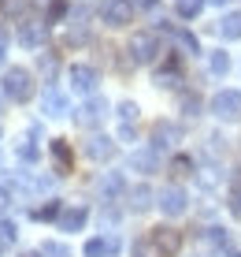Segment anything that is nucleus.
I'll list each match as a JSON object with an SVG mask.
<instances>
[{
	"instance_id": "nucleus-1",
	"label": "nucleus",
	"mask_w": 241,
	"mask_h": 257,
	"mask_svg": "<svg viewBox=\"0 0 241 257\" xmlns=\"http://www.w3.org/2000/svg\"><path fill=\"white\" fill-rule=\"evenodd\" d=\"M0 90H4L8 101H15V104H30L34 97H38L34 71H30V67H19V64L4 67V75H0Z\"/></svg>"
},
{
	"instance_id": "nucleus-2",
	"label": "nucleus",
	"mask_w": 241,
	"mask_h": 257,
	"mask_svg": "<svg viewBox=\"0 0 241 257\" xmlns=\"http://www.w3.org/2000/svg\"><path fill=\"white\" fill-rule=\"evenodd\" d=\"M126 56H130V64H138V67L156 64V60L164 56V41H160V34L156 30H138L130 38V45H126Z\"/></svg>"
},
{
	"instance_id": "nucleus-3",
	"label": "nucleus",
	"mask_w": 241,
	"mask_h": 257,
	"mask_svg": "<svg viewBox=\"0 0 241 257\" xmlns=\"http://www.w3.org/2000/svg\"><path fill=\"white\" fill-rule=\"evenodd\" d=\"M67 86H70V93H78L82 101L86 97H96V90H100V71L93 64H70L67 67Z\"/></svg>"
},
{
	"instance_id": "nucleus-4",
	"label": "nucleus",
	"mask_w": 241,
	"mask_h": 257,
	"mask_svg": "<svg viewBox=\"0 0 241 257\" xmlns=\"http://www.w3.org/2000/svg\"><path fill=\"white\" fill-rule=\"evenodd\" d=\"M208 112L219 123H241V90H219L208 101Z\"/></svg>"
},
{
	"instance_id": "nucleus-5",
	"label": "nucleus",
	"mask_w": 241,
	"mask_h": 257,
	"mask_svg": "<svg viewBox=\"0 0 241 257\" xmlns=\"http://www.w3.org/2000/svg\"><path fill=\"white\" fill-rule=\"evenodd\" d=\"M104 119H108V101H104L100 93L86 97V101L74 108V123H78V127H86V131H96Z\"/></svg>"
},
{
	"instance_id": "nucleus-6",
	"label": "nucleus",
	"mask_w": 241,
	"mask_h": 257,
	"mask_svg": "<svg viewBox=\"0 0 241 257\" xmlns=\"http://www.w3.org/2000/svg\"><path fill=\"white\" fill-rule=\"evenodd\" d=\"M134 12H138V4H134V0H104V4H100V19H104V26H112V30L130 26Z\"/></svg>"
},
{
	"instance_id": "nucleus-7",
	"label": "nucleus",
	"mask_w": 241,
	"mask_h": 257,
	"mask_svg": "<svg viewBox=\"0 0 241 257\" xmlns=\"http://www.w3.org/2000/svg\"><path fill=\"white\" fill-rule=\"evenodd\" d=\"M156 205H160V212H164V216H186V212H190V194H186L182 187H164L156 194Z\"/></svg>"
},
{
	"instance_id": "nucleus-8",
	"label": "nucleus",
	"mask_w": 241,
	"mask_h": 257,
	"mask_svg": "<svg viewBox=\"0 0 241 257\" xmlns=\"http://www.w3.org/2000/svg\"><path fill=\"white\" fill-rule=\"evenodd\" d=\"M148 242H152L164 257H174L178 250H182V231H178V227H167V224L152 227V231H148Z\"/></svg>"
},
{
	"instance_id": "nucleus-9",
	"label": "nucleus",
	"mask_w": 241,
	"mask_h": 257,
	"mask_svg": "<svg viewBox=\"0 0 241 257\" xmlns=\"http://www.w3.org/2000/svg\"><path fill=\"white\" fill-rule=\"evenodd\" d=\"M178 142H182V127H178V123H171V119L152 123V142H148V146H152L156 153H164V149L178 146Z\"/></svg>"
},
{
	"instance_id": "nucleus-10",
	"label": "nucleus",
	"mask_w": 241,
	"mask_h": 257,
	"mask_svg": "<svg viewBox=\"0 0 241 257\" xmlns=\"http://www.w3.org/2000/svg\"><path fill=\"white\" fill-rule=\"evenodd\" d=\"M15 41H19L22 49H41L44 45V23L41 19H22L15 26Z\"/></svg>"
},
{
	"instance_id": "nucleus-11",
	"label": "nucleus",
	"mask_w": 241,
	"mask_h": 257,
	"mask_svg": "<svg viewBox=\"0 0 241 257\" xmlns=\"http://www.w3.org/2000/svg\"><path fill=\"white\" fill-rule=\"evenodd\" d=\"M119 250H122V238L119 235H93L82 246L86 257H119Z\"/></svg>"
},
{
	"instance_id": "nucleus-12",
	"label": "nucleus",
	"mask_w": 241,
	"mask_h": 257,
	"mask_svg": "<svg viewBox=\"0 0 241 257\" xmlns=\"http://www.w3.org/2000/svg\"><path fill=\"white\" fill-rule=\"evenodd\" d=\"M82 153L89 157V161H112V157L119 153V146H115V138H108V135H89Z\"/></svg>"
},
{
	"instance_id": "nucleus-13",
	"label": "nucleus",
	"mask_w": 241,
	"mask_h": 257,
	"mask_svg": "<svg viewBox=\"0 0 241 257\" xmlns=\"http://www.w3.org/2000/svg\"><path fill=\"white\" fill-rule=\"evenodd\" d=\"M126 164L134 168V172H141V175H156L160 168H164V157H160L152 146H145V149H134Z\"/></svg>"
},
{
	"instance_id": "nucleus-14",
	"label": "nucleus",
	"mask_w": 241,
	"mask_h": 257,
	"mask_svg": "<svg viewBox=\"0 0 241 257\" xmlns=\"http://www.w3.org/2000/svg\"><path fill=\"white\" fill-rule=\"evenodd\" d=\"M89 224V209L86 205H64V212H60V220H56V227L60 231H82V227Z\"/></svg>"
},
{
	"instance_id": "nucleus-15",
	"label": "nucleus",
	"mask_w": 241,
	"mask_h": 257,
	"mask_svg": "<svg viewBox=\"0 0 241 257\" xmlns=\"http://www.w3.org/2000/svg\"><path fill=\"white\" fill-rule=\"evenodd\" d=\"M96 190H100V198H108V201H115V198H126V179H122V172H104L100 179H96Z\"/></svg>"
},
{
	"instance_id": "nucleus-16",
	"label": "nucleus",
	"mask_w": 241,
	"mask_h": 257,
	"mask_svg": "<svg viewBox=\"0 0 241 257\" xmlns=\"http://www.w3.org/2000/svg\"><path fill=\"white\" fill-rule=\"evenodd\" d=\"M152 205H156V190L148 187V183H138V187L126 190V209L130 212H145V209H152Z\"/></svg>"
},
{
	"instance_id": "nucleus-17",
	"label": "nucleus",
	"mask_w": 241,
	"mask_h": 257,
	"mask_svg": "<svg viewBox=\"0 0 241 257\" xmlns=\"http://www.w3.org/2000/svg\"><path fill=\"white\" fill-rule=\"evenodd\" d=\"M41 112L48 119H64V116H70V101L60 90H44V97H41Z\"/></svg>"
},
{
	"instance_id": "nucleus-18",
	"label": "nucleus",
	"mask_w": 241,
	"mask_h": 257,
	"mask_svg": "<svg viewBox=\"0 0 241 257\" xmlns=\"http://www.w3.org/2000/svg\"><path fill=\"white\" fill-rule=\"evenodd\" d=\"M48 153H52V161H56V175H67V172H70V164H74L67 138H52V142H48Z\"/></svg>"
},
{
	"instance_id": "nucleus-19",
	"label": "nucleus",
	"mask_w": 241,
	"mask_h": 257,
	"mask_svg": "<svg viewBox=\"0 0 241 257\" xmlns=\"http://www.w3.org/2000/svg\"><path fill=\"white\" fill-rule=\"evenodd\" d=\"M216 30H219L222 41H241V12H222Z\"/></svg>"
},
{
	"instance_id": "nucleus-20",
	"label": "nucleus",
	"mask_w": 241,
	"mask_h": 257,
	"mask_svg": "<svg viewBox=\"0 0 241 257\" xmlns=\"http://www.w3.org/2000/svg\"><path fill=\"white\" fill-rule=\"evenodd\" d=\"M15 157H19L22 164H38L41 161V146L34 138H19V142H15Z\"/></svg>"
},
{
	"instance_id": "nucleus-21",
	"label": "nucleus",
	"mask_w": 241,
	"mask_h": 257,
	"mask_svg": "<svg viewBox=\"0 0 241 257\" xmlns=\"http://www.w3.org/2000/svg\"><path fill=\"white\" fill-rule=\"evenodd\" d=\"M167 34H171V38L178 41V45L186 49V56H197V52H200V41L193 38L190 30H182V26H167Z\"/></svg>"
},
{
	"instance_id": "nucleus-22",
	"label": "nucleus",
	"mask_w": 241,
	"mask_h": 257,
	"mask_svg": "<svg viewBox=\"0 0 241 257\" xmlns=\"http://www.w3.org/2000/svg\"><path fill=\"white\" fill-rule=\"evenodd\" d=\"M60 212H64V201H60V198H48L44 205L30 209V216H34V220L41 224V220H60Z\"/></svg>"
},
{
	"instance_id": "nucleus-23",
	"label": "nucleus",
	"mask_w": 241,
	"mask_h": 257,
	"mask_svg": "<svg viewBox=\"0 0 241 257\" xmlns=\"http://www.w3.org/2000/svg\"><path fill=\"white\" fill-rule=\"evenodd\" d=\"M204 238H208L212 250L230 253V231H226V227H208V231H204Z\"/></svg>"
},
{
	"instance_id": "nucleus-24",
	"label": "nucleus",
	"mask_w": 241,
	"mask_h": 257,
	"mask_svg": "<svg viewBox=\"0 0 241 257\" xmlns=\"http://www.w3.org/2000/svg\"><path fill=\"white\" fill-rule=\"evenodd\" d=\"M204 4H208V0H174V15L178 19H197L204 12Z\"/></svg>"
},
{
	"instance_id": "nucleus-25",
	"label": "nucleus",
	"mask_w": 241,
	"mask_h": 257,
	"mask_svg": "<svg viewBox=\"0 0 241 257\" xmlns=\"http://www.w3.org/2000/svg\"><path fill=\"white\" fill-rule=\"evenodd\" d=\"M208 71L222 78V75L230 71V52H226V49H216V52H208Z\"/></svg>"
},
{
	"instance_id": "nucleus-26",
	"label": "nucleus",
	"mask_w": 241,
	"mask_h": 257,
	"mask_svg": "<svg viewBox=\"0 0 241 257\" xmlns=\"http://www.w3.org/2000/svg\"><path fill=\"white\" fill-rule=\"evenodd\" d=\"M41 257H70V246L67 242H56V238H44V242L38 246Z\"/></svg>"
},
{
	"instance_id": "nucleus-27",
	"label": "nucleus",
	"mask_w": 241,
	"mask_h": 257,
	"mask_svg": "<svg viewBox=\"0 0 241 257\" xmlns=\"http://www.w3.org/2000/svg\"><path fill=\"white\" fill-rule=\"evenodd\" d=\"M138 101H119V104H115V116H119L122 119V127H134V119H138Z\"/></svg>"
},
{
	"instance_id": "nucleus-28",
	"label": "nucleus",
	"mask_w": 241,
	"mask_h": 257,
	"mask_svg": "<svg viewBox=\"0 0 241 257\" xmlns=\"http://www.w3.org/2000/svg\"><path fill=\"white\" fill-rule=\"evenodd\" d=\"M15 235H19V227H15L12 220H4V216H0V253L15 246Z\"/></svg>"
},
{
	"instance_id": "nucleus-29",
	"label": "nucleus",
	"mask_w": 241,
	"mask_h": 257,
	"mask_svg": "<svg viewBox=\"0 0 241 257\" xmlns=\"http://www.w3.org/2000/svg\"><path fill=\"white\" fill-rule=\"evenodd\" d=\"M130 253H134V257H164V253H160V250H156L152 242H148V235H141L138 242L130 246Z\"/></svg>"
},
{
	"instance_id": "nucleus-30",
	"label": "nucleus",
	"mask_w": 241,
	"mask_h": 257,
	"mask_svg": "<svg viewBox=\"0 0 241 257\" xmlns=\"http://www.w3.org/2000/svg\"><path fill=\"white\" fill-rule=\"evenodd\" d=\"M226 209L234 212V216H241V179L230 183V190H226Z\"/></svg>"
},
{
	"instance_id": "nucleus-31",
	"label": "nucleus",
	"mask_w": 241,
	"mask_h": 257,
	"mask_svg": "<svg viewBox=\"0 0 241 257\" xmlns=\"http://www.w3.org/2000/svg\"><path fill=\"white\" fill-rule=\"evenodd\" d=\"M38 67L44 71V78H48V82H52V78H56V56H52V52H41V60H38Z\"/></svg>"
},
{
	"instance_id": "nucleus-32",
	"label": "nucleus",
	"mask_w": 241,
	"mask_h": 257,
	"mask_svg": "<svg viewBox=\"0 0 241 257\" xmlns=\"http://www.w3.org/2000/svg\"><path fill=\"white\" fill-rule=\"evenodd\" d=\"M182 112L186 116H200V97L197 93H182Z\"/></svg>"
},
{
	"instance_id": "nucleus-33",
	"label": "nucleus",
	"mask_w": 241,
	"mask_h": 257,
	"mask_svg": "<svg viewBox=\"0 0 241 257\" xmlns=\"http://www.w3.org/2000/svg\"><path fill=\"white\" fill-rule=\"evenodd\" d=\"M171 168H174V175H190L193 172V161H190V157H174Z\"/></svg>"
},
{
	"instance_id": "nucleus-34",
	"label": "nucleus",
	"mask_w": 241,
	"mask_h": 257,
	"mask_svg": "<svg viewBox=\"0 0 241 257\" xmlns=\"http://www.w3.org/2000/svg\"><path fill=\"white\" fill-rule=\"evenodd\" d=\"M8 52H12V34H8L4 26H0V64L8 60Z\"/></svg>"
},
{
	"instance_id": "nucleus-35",
	"label": "nucleus",
	"mask_w": 241,
	"mask_h": 257,
	"mask_svg": "<svg viewBox=\"0 0 241 257\" xmlns=\"http://www.w3.org/2000/svg\"><path fill=\"white\" fill-rule=\"evenodd\" d=\"M12 194H15V190H12V187H8V183H4V179H0V212H4L8 205H12Z\"/></svg>"
},
{
	"instance_id": "nucleus-36",
	"label": "nucleus",
	"mask_w": 241,
	"mask_h": 257,
	"mask_svg": "<svg viewBox=\"0 0 241 257\" xmlns=\"http://www.w3.org/2000/svg\"><path fill=\"white\" fill-rule=\"evenodd\" d=\"M208 4H216V8H226V4H230V0H208Z\"/></svg>"
},
{
	"instance_id": "nucleus-37",
	"label": "nucleus",
	"mask_w": 241,
	"mask_h": 257,
	"mask_svg": "<svg viewBox=\"0 0 241 257\" xmlns=\"http://www.w3.org/2000/svg\"><path fill=\"white\" fill-rule=\"evenodd\" d=\"M226 257H241V250H230V253H226Z\"/></svg>"
},
{
	"instance_id": "nucleus-38",
	"label": "nucleus",
	"mask_w": 241,
	"mask_h": 257,
	"mask_svg": "<svg viewBox=\"0 0 241 257\" xmlns=\"http://www.w3.org/2000/svg\"><path fill=\"white\" fill-rule=\"evenodd\" d=\"M0 135H4V127H0Z\"/></svg>"
}]
</instances>
